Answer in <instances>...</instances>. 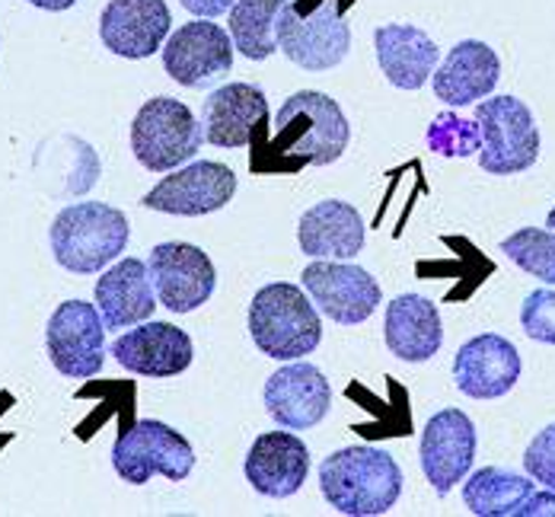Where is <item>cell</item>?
I'll list each match as a JSON object with an SVG mask.
<instances>
[{
	"label": "cell",
	"mask_w": 555,
	"mask_h": 517,
	"mask_svg": "<svg viewBox=\"0 0 555 517\" xmlns=\"http://www.w3.org/2000/svg\"><path fill=\"white\" fill-rule=\"evenodd\" d=\"M253 138L249 167L256 172H300L307 167H330L351 141V125L333 96L300 90L287 96L272 121Z\"/></svg>",
	"instance_id": "1"
},
{
	"label": "cell",
	"mask_w": 555,
	"mask_h": 517,
	"mask_svg": "<svg viewBox=\"0 0 555 517\" xmlns=\"http://www.w3.org/2000/svg\"><path fill=\"white\" fill-rule=\"evenodd\" d=\"M320 492L338 515H387L402 495V469L380 448L351 444L320 463Z\"/></svg>",
	"instance_id": "2"
},
{
	"label": "cell",
	"mask_w": 555,
	"mask_h": 517,
	"mask_svg": "<svg viewBox=\"0 0 555 517\" xmlns=\"http://www.w3.org/2000/svg\"><path fill=\"white\" fill-rule=\"evenodd\" d=\"M49 240L61 269L74 275H96L128 249L131 228L125 211L106 202H74L57 211Z\"/></svg>",
	"instance_id": "3"
},
{
	"label": "cell",
	"mask_w": 555,
	"mask_h": 517,
	"mask_svg": "<svg viewBox=\"0 0 555 517\" xmlns=\"http://www.w3.org/2000/svg\"><path fill=\"white\" fill-rule=\"evenodd\" d=\"M354 0H287L275 20L278 52L304 70L338 67L351 49L345 10Z\"/></svg>",
	"instance_id": "4"
},
{
	"label": "cell",
	"mask_w": 555,
	"mask_h": 517,
	"mask_svg": "<svg viewBox=\"0 0 555 517\" xmlns=\"http://www.w3.org/2000/svg\"><path fill=\"white\" fill-rule=\"evenodd\" d=\"M249 336L266 358L297 361L317 351L323 339V323L317 303L304 294V287L272 282L253 294Z\"/></svg>",
	"instance_id": "5"
},
{
	"label": "cell",
	"mask_w": 555,
	"mask_h": 517,
	"mask_svg": "<svg viewBox=\"0 0 555 517\" xmlns=\"http://www.w3.org/2000/svg\"><path fill=\"white\" fill-rule=\"evenodd\" d=\"M205 131L192 109L172 96L147 100L131 121V151L151 172H172L202 151Z\"/></svg>",
	"instance_id": "6"
},
{
	"label": "cell",
	"mask_w": 555,
	"mask_h": 517,
	"mask_svg": "<svg viewBox=\"0 0 555 517\" xmlns=\"http://www.w3.org/2000/svg\"><path fill=\"white\" fill-rule=\"evenodd\" d=\"M112 469L118 473V479L131 486H144L151 482V476L182 482L195 469V451L167 422L141 418L115 438Z\"/></svg>",
	"instance_id": "7"
},
{
	"label": "cell",
	"mask_w": 555,
	"mask_h": 517,
	"mask_svg": "<svg viewBox=\"0 0 555 517\" xmlns=\"http://www.w3.org/2000/svg\"><path fill=\"white\" fill-rule=\"evenodd\" d=\"M476 121L482 128L479 167L492 176H514L530 170L540 157L537 118L517 96H495L476 106Z\"/></svg>",
	"instance_id": "8"
},
{
	"label": "cell",
	"mask_w": 555,
	"mask_h": 517,
	"mask_svg": "<svg viewBox=\"0 0 555 517\" xmlns=\"http://www.w3.org/2000/svg\"><path fill=\"white\" fill-rule=\"evenodd\" d=\"M46 348L57 374L70 380H87L106 364V323L96 303L64 300L49 316Z\"/></svg>",
	"instance_id": "9"
},
{
	"label": "cell",
	"mask_w": 555,
	"mask_h": 517,
	"mask_svg": "<svg viewBox=\"0 0 555 517\" xmlns=\"http://www.w3.org/2000/svg\"><path fill=\"white\" fill-rule=\"evenodd\" d=\"M304 290L338 326H361L380 307V285L377 279L351 262L341 259H320L304 269L300 275Z\"/></svg>",
	"instance_id": "10"
},
{
	"label": "cell",
	"mask_w": 555,
	"mask_h": 517,
	"mask_svg": "<svg viewBox=\"0 0 555 517\" xmlns=\"http://www.w3.org/2000/svg\"><path fill=\"white\" fill-rule=\"evenodd\" d=\"M160 307L169 313H192L205 307L218 285L215 262L195 243H157L147 259Z\"/></svg>",
	"instance_id": "11"
},
{
	"label": "cell",
	"mask_w": 555,
	"mask_h": 517,
	"mask_svg": "<svg viewBox=\"0 0 555 517\" xmlns=\"http://www.w3.org/2000/svg\"><path fill=\"white\" fill-rule=\"evenodd\" d=\"M236 195V172L215 160H195L182 170L164 176L141 205L151 211L179 215V218H202L227 208Z\"/></svg>",
	"instance_id": "12"
},
{
	"label": "cell",
	"mask_w": 555,
	"mask_h": 517,
	"mask_svg": "<svg viewBox=\"0 0 555 517\" xmlns=\"http://www.w3.org/2000/svg\"><path fill=\"white\" fill-rule=\"evenodd\" d=\"M160 52H164V70L189 90L221 80L233 67V39L227 36L223 26L202 16L169 33Z\"/></svg>",
	"instance_id": "13"
},
{
	"label": "cell",
	"mask_w": 555,
	"mask_h": 517,
	"mask_svg": "<svg viewBox=\"0 0 555 517\" xmlns=\"http://www.w3.org/2000/svg\"><path fill=\"white\" fill-rule=\"evenodd\" d=\"M422 473L431 482V489L444 499L456 489V482L466 479L473 460H476V425L466 412L444 409L428 418L422 431Z\"/></svg>",
	"instance_id": "14"
},
{
	"label": "cell",
	"mask_w": 555,
	"mask_h": 517,
	"mask_svg": "<svg viewBox=\"0 0 555 517\" xmlns=\"http://www.w3.org/2000/svg\"><path fill=\"white\" fill-rule=\"evenodd\" d=\"M330 409H333V387L326 374L310 361L278 367L266 380V412L281 428L291 431L317 428L330 415Z\"/></svg>",
	"instance_id": "15"
},
{
	"label": "cell",
	"mask_w": 555,
	"mask_h": 517,
	"mask_svg": "<svg viewBox=\"0 0 555 517\" xmlns=\"http://www.w3.org/2000/svg\"><path fill=\"white\" fill-rule=\"evenodd\" d=\"M109 354L125 371L138 377L164 380V377H176L189 371L195 348L185 329L172 323H160V320H144L125 336H118L109 345Z\"/></svg>",
	"instance_id": "16"
},
{
	"label": "cell",
	"mask_w": 555,
	"mask_h": 517,
	"mask_svg": "<svg viewBox=\"0 0 555 517\" xmlns=\"http://www.w3.org/2000/svg\"><path fill=\"white\" fill-rule=\"evenodd\" d=\"M169 26L167 0H109L100 16V39L112 55L144 61L164 49Z\"/></svg>",
	"instance_id": "17"
},
{
	"label": "cell",
	"mask_w": 555,
	"mask_h": 517,
	"mask_svg": "<svg viewBox=\"0 0 555 517\" xmlns=\"http://www.w3.org/2000/svg\"><path fill=\"white\" fill-rule=\"evenodd\" d=\"M520 380V354L511 339L482 333L453 358V384L469 400H499Z\"/></svg>",
	"instance_id": "18"
},
{
	"label": "cell",
	"mask_w": 555,
	"mask_h": 517,
	"mask_svg": "<svg viewBox=\"0 0 555 517\" xmlns=\"http://www.w3.org/2000/svg\"><path fill=\"white\" fill-rule=\"evenodd\" d=\"M262 125H269V96L256 83L218 87L202 106V131L215 147H246Z\"/></svg>",
	"instance_id": "19"
},
{
	"label": "cell",
	"mask_w": 555,
	"mask_h": 517,
	"mask_svg": "<svg viewBox=\"0 0 555 517\" xmlns=\"http://www.w3.org/2000/svg\"><path fill=\"white\" fill-rule=\"evenodd\" d=\"M243 473L259 495L291 499L310 476V451L291 431H266L253 441Z\"/></svg>",
	"instance_id": "20"
},
{
	"label": "cell",
	"mask_w": 555,
	"mask_h": 517,
	"mask_svg": "<svg viewBox=\"0 0 555 517\" xmlns=\"http://www.w3.org/2000/svg\"><path fill=\"white\" fill-rule=\"evenodd\" d=\"M93 294L106 329H131L144 320H154V310L160 307L157 290L151 285V269L141 259L115 262L100 275Z\"/></svg>",
	"instance_id": "21"
},
{
	"label": "cell",
	"mask_w": 555,
	"mask_h": 517,
	"mask_svg": "<svg viewBox=\"0 0 555 517\" xmlns=\"http://www.w3.org/2000/svg\"><path fill=\"white\" fill-rule=\"evenodd\" d=\"M364 218L354 211V205L326 198L304 211L297 224V243L304 256L348 262L364 249Z\"/></svg>",
	"instance_id": "22"
},
{
	"label": "cell",
	"mask_w": 555,
	"mask_h": 517,
	"mask_svg": "<svg viewBox=\"0 0 555 517\" xmlns=\"http://www.w3.org/2000/svg\"><path fill=\"white\" fill-rule=\"evenodd\" d=\"M501 77V61L492 46L463 39L450 49L441 67H435V93L447 106H473L486 100Z\"/></svg>",
	"instance_id": "23"
},
{
	"label": "cell",
	"mask_w": 555,
	"mask_h": 517,
	"mask_svg": "<svg viewBox=\"0 0 555 517\" xmlns=\"http://www.w3.org/2000/svg\"><path fill=\"white\" fill-rule=\"evenodd\" d=\"M384 339L399 361L409 364L431 361L444 345L441 310L422 294H399L392 303H387Z\"/></svg>",
	"instance_id": "24"
},
{
	"label": "cell",
	"mask_w": 555,
	"mask_h": 517,
	"mask_svg": "<svg viewBox=\"0 0 555 517\" xmlns=\"http://www.w3.org/2000/svg\"><path fill=\"white\" fill-rule=\"evenodd\" d=\"M377 64L399 90H422L438 67L441 49L435 39L412 23H387L374 33Z\"/></svg>",
	"instance_id": "25"
},
{
	"label": "cell",
	"mask_w": 555,
	"mask_h": 517,
	"mask_svg": "<svg viewBox=\"0 0 555 517\" xmlns=\"http://www.w3.org/2000/svg\"><path fill=\"white\" fill-rule=\"evenodd\" d=\"M533 482L520 473L486 466L476 469L463 486V502L476 517H524L533 499Z\"/></svg>",
	"instance_id": "26"
},
{
	"label": "cell",
	"mask_w": 555,
	"mask_h": 517,
	"mask_svg": "<svg viewBox=\"0 0 555 517\" xmlns=\"http://www.w3.org/2000/svg\"><path fill=\"white\" fill-rule=\"evenodd\" d=\"M287 0H236L227 13L233 49L249 61H266L278 52L275 20Z\"/></svg>",
	"instance_id": "27"
},
{
	"label": "cell",
	"mask_w": 555,
	"mask_h": 517,
	"mask_svg": "<svg viewBox=\"0 0 555 517\" xmlns=\"http://www.w3.org/2000/svg\"><path fill=\"white\" fill-rule=\"evenodd\" d=\"M501 253L533 279L555 285V230L524 228L501 240Z\"/></svg>",
	"instance_id": "28"
},
{
	"label": "cell",
	"mask_w": 555,
	"mask_h": 517,
	"mask_svg": "<svg viewBox=\"0 0 555 517\" xmlns=\"http://www.w3.org/2000/svg\"><path fill=\"white\" fill-rule=\"evenodd\" d=\"M428 147L441 157H469L482 147V128L479 121L441 113L428 128Z\"/></svg>",
	"instance_id": "29"
},
{
	"label": "cell",
	"mask_w": 555,
	"mask_h": 517,
	"mask_svg": "<svg viewBox=\"0 0 555 517\" xmlns=\"http://www.w3.org/2000/svg\"><path fill=\"white\" fill-rule=\"evenodd\" d=\"M520 326L533 342L555 345V290L540 287L520 307Z\"/></svg>",
	"instance_id": "30"
},
{
	"label": "cell",
	"mask_w": 555,
	"mask_h": 517,
	"mask_svg": "<svg viewBox=\"0 0 555 517\" xmlns=\"http://www.w3.org/2000/svg\"><path fill=\"white\" fill-rule=\"evenodd\" d=\"M524 466L527 473L543 482L546 489H555V422L546 425L524 451Z\"/></svg>",
	"instance_id": "31"
},
{
	"label": "cell",
	"mask_w": 555,
	"mask_h": 517,
	"mask_svg": "<svg viewBox=\"0 0 555 517\" xmlns=\"http://www.w3.org/2000/svg\"><path fill=\"white\" fill-rule=\"evenodd\" d=\"M192 16H202V20H215L221 13H230V7L236 0H179Z\"/></svg>",
	"instance_id": "32"
},
{
	"label": "cell",
	"mask_w": 555,
	"mask_h": 517,
	"mask_svg": "<svg viewBox=\"0 0 555 517\" xmlns=\"http://www.w3.org/2000/svg\"><path fill=\"white\" fill-rule=\"evenodd\" d=\"M26 3L39 7V10H49V13H61V10H70L77 0H26Z\"/></svg>",
	"instance_id": "33"
},
{
	"label": "cell",
	"mask_w": 555,
	"mask_h": 517,
	"mask_svg": "<svg viewBox=\"0 0 555 517\" xmlns=\"http://www.w3.org/2000/svg\"><path fill=\"white\" fill-rule=\"evenodd\" d=\"M546 228L555 230V208H553V211H550V218H546Z\"/></svg>",
	"instance_id": "34"
}]
</instances>
